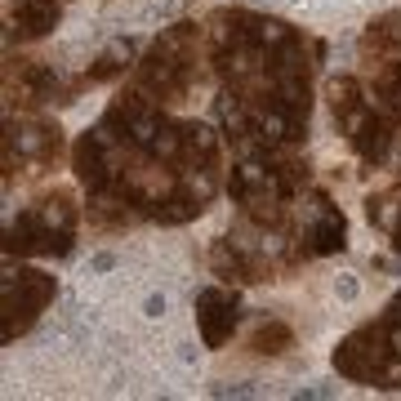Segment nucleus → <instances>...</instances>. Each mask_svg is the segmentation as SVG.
<instances>
[{"label":"nucleus","instance_id":"f257e3e1","mask_svg":"<svg viewBox=\"0 0 401 401\" xmlns=\"http://www.w3.org/2000/svg\"><path fill=\"white\" fill-rule=\"evenodd\" d=\"M196 45H200L196 23H174L170 31H161V40H156L139 58V67H134V89H143L147 99L161 103V108L187 103L192 89L200 85Z\"/></svg>","mask_w":401,"mask_h":401},{"label":"nucleus","instance_id":"f03ea898","mask_svg":"<svg viewBox=\"0 0 401 401\" xmlns=\"http://www.w3.org/2000/svg\"><path fill=\"white\" fill-rule=\"evenodd\" d=\"M76 241V196L67 187H54L40 200H31L18 219L5 223V255H71Z\"/></svg>","mask_w":401,"mask_h":401},{"label":"nucleus","instance_id":"7ed1b4c3","mask_svg":"<svg viewBox=\"0 0 401 401\" xmlns=\"http://www.w3.org/2000/svg\"><path fill=\"white\" fill-rule=\"evenodd\" d=\"M54 299V277L40 268H9L5 272V343L27 334L40 312Z\"/></svg>","mask_w":401,"mask_h":401},{"label":"nucleus","instance_id":"20e7f679","mask_svg":"<svg viewBox=\"0 0 401 401\" xmlns=\"http://www.w3.org/2000/svg\"><path fill=\"white\" fill-rule=\"evenodd\" d=\"M5 152H18V165H54L62 152V130L54 121H40V116H27V121H9L5 125Z\"/></svg>","mask_w":401,"mask_h":401},{"label":"nucleus","instance_id":"39448f33","mask_svg":"<svg viewBox=\"0 0 401 401\" xmlns=\"http://www.w3.org/2000/svg\"><path fill=\"white\" fill-rule=\"evenodd\" d=\"M241 321V299L237 290H200L196 294V325H200V339H205V348H223L232 339V330H237Z\"/></svg>","mask_w":401,"mask_h":401},{"label":"nucleus","instance_id":"423d86ee","mask_svg":"<svg viewBox=\"0 0 401 401\" xmlns=\"http://www.w3.org/2000/svg\"><path fill=\"white\" fill-rule=\"evenodd\" d=\"M5 5H9V40H18V45L49 36L62 18L58 0H5Z\"/></svg>","mask_w":401,"mask_h":401},{"label":"nucleus","instance_id":"0eeeda50","mask_svg":"<svg viewBox=\"0 0 401 401\" xmlns=\"http://www.w3.org/2000/svg\"><path fill=\"white\" fill-rule=\"evenodd\" d=\"M348 246V219L339 214V205H330L325 196H316L312 219L303 228V255H334Z\"/></svg>","mask_w":401,"mask_h":401},{"label":"nucleus","instance_id":"6e6552de","mask_svg":"<svg viewBox=\"0 0 401 401\" xmlns=\"http://www.w3.org/2000/svg\"><path fill=\"white\" fill-rule=\"evenodd\" d=\"M325 94H330V112H334V125L348 134L357 121H361L366 112H370V99H366V85L357 76H334L330 85H325Z\"/></svg>","mask_w":401,"mask_h":401},{"label":"nucleus","instance_id":"1a4fd4ad","mask_svg":"<svg viewBox=\"0 0 401 401\" xmlns=\"http://www.w3.org/2000/svg\"><path fill=\"white\" fill-rule=\"evenodd\" d=\"M246 348L255 357H281V352H290V348H294V330H290L286 321H268V316H263L255 330H250Z\"/></svg>","mask_w":401,"mask_h":401},{"label":"nucleus","instance_id":"9d476101","mask_svg":"<svg viewBox=\"0 0 401 401\" xmlns=\"http://www.w3.org/2000/svg\"><path fill=\"white\" fill-rule=\"evenodd\" d=\"M375 99H379V108H384L393 121L401 125V58H384L375 67Z\"/></svg>","mask_w":401,"mask_h":401},{"label":"nucleus","instance_id":"9b49d317","mask_svg":"<svg viewBox=\"0 0 401 401\" xmlns=\"http://www.w3.org/2000/svg\"><path fill=\"white\" fill-rule=\"evenodd\" d=\"M388 232H393V250H397V255H401V214L393 219V228H388Z\"/></svg>","mask_w":401,"mask_h":401}]
</instances>
